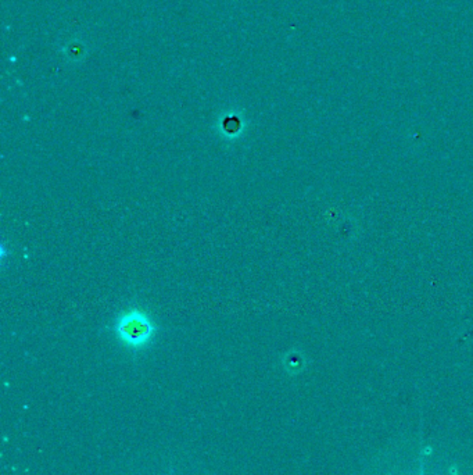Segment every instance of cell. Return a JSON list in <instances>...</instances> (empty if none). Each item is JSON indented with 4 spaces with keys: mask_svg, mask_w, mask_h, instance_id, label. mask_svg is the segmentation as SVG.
Instances as JSON below:
<instances>
[{
    "mask_svg": "<svg viewBox=\"0 0 473 475\" xmlns=\"http://www.w3.org/2000/svg\"><path fill=\"white\" fill-rule=\"evenodd\" d=\"M245 123L238 116H226L220 124V135L226 141H235L243 133Z\"/></svg>",
    "mask_w": 473,
    "mask_h": 475,
    "instance_id": "7a4b0ae2",
    "label": "cell"
},
{
    "mask_svg": "<svg viewBox=\"0 0 473 475\" xmlns=\"http://www.w3.org/2000/svg\"><path fill=\"white\" fill-rule=\"evenodd\" d=\"M301 363H303V360L300 359V356L299 354H289L287 356V359H286V367H287V370H300L301 368Z\"/></svg>",
    "mask_w": 473,
    "mask_h": 475,
    "instance_id": "3957f363",
    "label": "cell"
},
{
    "mask_svg": "<svg viewBox=\"0 0 473 475\" xmlns=\"http://www.w3.org/2000/svg\"><path fill=\"white\" fill-rule=\"evenodd\" d=\"M157 324L146 312L138 307H130L116 317L113 332L117 341L129 350H142L148 348L156 334Z\"/></svg>",
    "mask_w": 473,
    "mask_h": 475,
    "instance_id": "6da1fadb",
    "label": "cell"
}]
</instances>
